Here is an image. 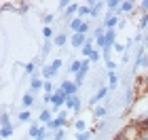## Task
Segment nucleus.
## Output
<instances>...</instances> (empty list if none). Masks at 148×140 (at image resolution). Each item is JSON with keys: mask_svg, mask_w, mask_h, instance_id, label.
<instances>
[{"mask_svg": "<svg viewBox=\"0 0 148 140\" xmlns=\"http://www.w3.org/2000/svg\"><path fill=\"white\" fill-rule=\"evenodd\" d=\"M144 83H146V85H148V74H146V77H144Z\"/></svg>", "mask_w": 148, "mask_h": 140, "instance_id": "42", "label": "nucleus"}, {"mask_svg": "<svg viewBox=\"0 0 148 140\" xmlns=\"http://www.w3.org/2000/svg\"><path fill=\"white\" fill-rule=\"evenodd\" d=\"M70 30H72V34H89V23L85 21V19H78V17H74L70 19Z\"/></svg>", "mask_w": 148, "mask_h": 140, "instance_id": "1", "label": "nucleus"}, {"mask_svg": "<svg viewBox=\"0 0 148 140\" xmlns=\"http://www.w3.org/2000/svg\"><path fill=\"white\" fill-rule=\"evenodd\" d=\"M17 119H19V123H28L30 119H32V110H25V108H23V110L17 115Z\"/></svg>", "mask_w": 148, "mask_h": 140, "instance_id": "19", "label": "nucleus"}, {"mask_svg": "<svg viewBox=\"0 0 148 140\" xmlns=\"http://www.w3.org/2000/svg\"><path fill=\"white\" fill-rule=\"evenodd\" d=\"M112 140H131V138H121V136H114Z\"/></svg>", "mask_w": 148, "mask_h": 140, "instance_id": "40", "label": "nucleus"}, {"mask_svg": "<svg viewBox=\"0 0 148 140\" xmlns=\"http://www.w3.org/2000/svg\"><path fill=\"white\" fill-rule=\"evenodd\" d=\"M78 9H80V4H76V2H72L68 9H66L64 13H66V17H74V15H78Z\"/></svg>", "mask_w": 148, "mask_h": 140, "instance_id": "16", "label": "nucleus"}, {"mask_svg": "<svg viewBox=\"0 0 148 140\" xmlns=\"http://www.w3.org/2000/svg\"><path fill=\"white\" fill-rule=\"evenodd\" d=\"M91 15V6L89 4H80V9H78V19H83V17H89Z\"/></svg>", "mask_w": 148, "mask_h": 140, "instance_id": "17", "label": "nucleus"}, {"mask_svg": "<svg viewBox=\"0 0 148 140\" xmlns=\"http://www.w3.org/2000/svg\"><path fill=\"white\" fill-rule=\"evenodd\" d=\"M13 134H15V128H13V125H11V128H0V138H2V140L11 138Z\"/></svg>", "mask_w": 148, "mask_h": 140, "instance_id": "21", "label": "nucleus"}, {"mask_svg": "<svg viewBox=\"0 0 148 140\" xmlns=\"http://www.w3.org/2000/svg\"><path fill=\"white\" fill-rule=\"evenodd\" d=\"M108 91H110L108 87H99L95 93H93V98L89 100V104H91V106H97V102H102V100L108 98Z\"/></svg>", "mask_w": 148, "mask_h": 140, "instance_id": "5", "label": "nucleus"}, {"mask_svg": "<svg viewBox=\"0 0 148 140\" xmlns=\"http://www.w3.org/2000/svg\"><path fill=\"white\" fill-rule=\"evenodd\" d=\"M87 4L91 6V17H97L99 13H102V9L106 6V2H95V0H89Z\"/></svg>", "mask_w": 148, "mask_h": 140, "instance_id": "12", "label": "nucleus"}, {"mask_svg": "<svg viewBox=\"0 0 148 140\" xmlns=\"http://www.w3.org/2000/svg\"><path fill=\"white\" fill-rule=\"evenodd\" d=\"M70 4H72V2H70V0H59V9H64V11H66V9H68V6H70Z\"/></svg>", "mask_w": 148, "mask_h": 140, "instance_id": "38", "label": "nucleus"}, {"mask_svg": "<svg viewBox=\"0 0 148 140\" xmlns=\"http://www.w3.org/2000/svg\"><path fill=\"white\" fill-rule=\"evenodd\" d=\"M80 70H83V59H72V62L68 64V72H70V74L76 77Z\"/></svg>", "mask_w": 148, "mask_h": 140, "instance_id": "11", "label": "nucleus"}, {"mask_svg": "<svg viewBox=\"0 0 148 140\" xmlns=\"http://www.w3.org/2000/svg\"><path fill=\"white\" fill-rule=\"evenodd\" d=\"M91 136H93L91 130L89 132H80V134H76V140H91Z\"/></svg>", "mask_w": 148, "mask_h": 140, "instance_id": "29", "label": "nucleus"}, {"mask_svg": "<svg viewBox=\"0 0 148 140\" xmlns=\"http://www.w3.org/2000/svg\"><path fill=\"white\" fill-rule=\"evenodd\" d=\"M133 98H136V89H127V93H125V104H131Z\"/></svg>", "mask_w": 148, "mask_h": 140, "instance_id": "30", "label": "nucleus"}, {"mask_svg": "<svg viewBox=\"0 0 148 140\" xmlns=\"http://www.w3.org/2000/svg\"><path fill=\"white\" fill-rule=\"evenodd\" d=\"M131 140H148V132H136Z\"/></svg>", "mask_w": 148, "mask_h": 140, "instance_id": "31", "label": "nucleus"}, {"mask_svg": "<svg viewBox=\"0 0 148 140\" xmlns=\"http://www.w3.org/2000/svg\"><path fill=\"white\" fill-rule=\"evenodd\" d=\"M138 6H140V11H142V13H148V0H142Z\"/></svg>", "mask_w": 148, "mask_h": 140, "instance_id": "37", "label": "nucleus"}, {"mask_svg": "<svg viewBox=\"0 0 148 140\" xmlns=\"http://www.w3.org/2000/svg\"><path fill=\"white\" fill-rule=\"evenodd\" d=\"M53 21H55V15H53V13H47V15H42V23H45V26H51Z\"/></svg>", "mask_w": 148, "mask_h": 140, "instance_id": "28", "label": "nucleus"}, {"mask_svg": "<svg viewBox=\"0 0 148 140\" xmlns=\"http://www.w3.org/2000/svg\"><path fill=\"white\" fill-rule=\"evenodd\" d=\"M74 130H76V134H80V132H89V130H87L85 119H76V123H74Z\"/></svg>", "mask_w": 148, "mask_h": 140, "instance_id": "25", "label": "nucleus"}, {"mask_svg": "<svg viewBox=\"0 0 148 140\" xmlns=\"http://www.w3.org/2000/svg\"><path fill=\"white\" fill-rule=\"evenodd\" d=\"M106 68H108V72H116V62L114 59H106Z\"/></svg>", "mask_w": 148, "mask_h": 140, "instance_id": "33", "label": "nucleus"}, {"mask_svg": "<svg viewBox=\"0 0 148 140\" xmlns=\"http://www.w3.org/2000/svg\"><path fill=\"white\" fill-rule=\"evenodd\" d=\"M42 102L45 104H51V96H49V93H45V96H42Z\"/></svg>", "mask_w": 148, "mask_h": 140, "instance_id": "39", "label": "nucleus"}, {"mask_svg": "<svg viewBox=\"0 0 148 140\" xmlns=\"http://www.w3.org/2000/svg\"><path fill=\"white\" fill-rule=\"evenodd\" d=\"M51 66H53V68H55V70L59 72V68L64 66V59H62V57H57V59H51Z\"/></svg>", "mask_w": 148, "mask_h": 140, "instance_id": "32", "label": "nucleus"}, {"mask_svg": "<svg viewBox=\"0 0 148 140\" xmlns=\"http://www.w3.org/2000/svg\"><path fill=\"white\" fill-rule=\"evenodd\" d=\"M108 81H110L108 89H116V85H119V74H116V72H108Z\"/></svg>", "mask_w": 148, "mask_h": 140, "instance_id": "20", "label": "nucleus"}, {"mask_svg": "<svg viewBox=\"0 0 148 140\" xmlns=\"http://www.w3.org/2000/svg\"><path fill=\"white\" fill-rule=\"evenodd\" d=\"M42 36H45V41H53V38H55L57 34L53 32L51 26H45V28H42Z\"/></svg>", "mask_w": 148, "mask_h": 140, "instance_id": "18", "label": "nucleus"}, {"mask_svg": "<svg viewBox=\"0 0 148 140\" xmlns=\"http://www.w3.org/2000/svg\"><path fill=\"white\" fill-rule=\"evenodd\" d=\"M53 119H55V117H53V110H49V108H42V110H40V115H38V121L42 123V125L51 123Z\"/></svg>", "mask_w": 148, "mask_h": 140, "instance_id": "9", "label": "nucleus"}, {"mask_svg": "<svg viewBox=\"0 0 148 140\" xmlns=\"http://www.w3.org/2000/svg\"><path fill=\"white\" fill-rule=\"evenodd\" d=\"M59 87L64 89V93H66L68 98H72V96H76V93H78V85L74 83V79H64Z\"/></svg>", "mask_w": 148, "mask_h": 140, "instance_id": "2", "label": "nucleus"}, {"mask_svg": "<svg viewBox=\"0 0 148 140\" xmlns=\"http://www.w3.org/2000/svg\"><path fill=\"white\" fill-rule=\"evenodd\" d=\"M66 43H70V36L66 34V32H59V34L53 38V45L55 47H66Z\"/></svg>", "mask_w": 148, "mask_h": 140, "instance_id": "14", "label": "nucleus"}, {"mask_svg": "<svg viewBox=\"0 0 148 140\" xmlns=\"http://www.w3.org/2000/svg\"><path fill=\"white\" fill-rule=\"evenodd\" d=\"M45 89V81H42V77H30V91H42Z\"/></svg>", "mask_w": 148, "mask_h": 140, "instance_id": "6", "label": "nucleus"}, {"mask_svg": "<svg viewBox=\"0 0 148 140\" xmlns=\"http://www.w3.org/2000/svg\"><path fill=\"white\" fill-rule=\"evenodd\" d=\"M34 102H36V98H34V93H32V91H28V93H23V96H21V104H23L25 110L32 108V106H34Z\"/></svg>", "mask_w": 148, "mask_h": 140, "instance_id": "10", "label": "nucleus"}, {"mask_svg": "<svg viewBox=\"0 0 148 140\" xmlns=\"http://www.w3.org/2000/svg\"><path fill=\"white\" fill-rule=\"evenodd\" d=\"M80 108H83V102H80L78 96H72L66 100V110H72V112H80Z\"/></svg>", "mask_w": 148, "mask_h": 140, "instance_id": "4", "label": "nucleus"}, {"mask_svg": "<svg viewBox=\"0 0 148 140\" xmlns=\"http://www.w3.org/2000/svg\"><path fill=\"white\" fill-rule=\"evenodd\" d=\"M0 125L2 128H11V115L6 110H2V115H0Z\"/></svg>", "mask_w": 148, "mask_h": 140, "instance_id": "23", "label": "nucleus"}, {"mask_svg": "<svg viewBox=\"0 0 148 140\" xmlns=\"http://www.w3.org/2000/svg\"><path fill=\"white\" fill-rule=\"evenodd\" d=\"M112 51H116V53H121V55H125V53H127V47H125V45H121V43H116Z\"/></svg>", "mask_w": 148, "mask_h": 140, "instance_id": "34", "label": "nucleus"}, {"mask_svg": "<svg viewBox=\"0 0 148 140\" xmlns=\"http://www.w3.org/2000/svg\"><path fill=\"white\" fill-rule=\"evenodd\" d=\"M30 9H32L30 2H19V4H17V13H19V15H25Z\"/></svg>", "mask_w": 148, "mask_h": 140, "instance_id": "26", "label": "nucleus"}, {"mask_svg": "<svg viewBox=\"0 0 148 140\" xmlns=\"http://www.w3.org/2000/svg\"><path fill=\"white\" fill-rule=\"evenodd\" d=\"M119 23H121V17L119 15H110V13H106V17H104V28L106 30H116Z\"/></svg>", "mask_w": 148, "mask_h": 140, "instance_id": "3", "label": "nucleus"}, {"mask_svg": "<svg viewBox=\"0 0 148 140\" xmlns=\"http://www.w3.org/2000/svg\"><path fill=\"white\" fill-rule=\"evenodd\" d=\"M136 2H131V0H125L123 4H121V15H131L133 11H136Z\"/></svg>", "mask_w": 148, "mask_h": 140, "instance_id": "13", "label": "nucleus"}, {"mask_svg": "<svg viewBox=\"0 0 148 140\" xmlns=\"http://www.w3.org/2000/svg\"><path fill=\"white\" fill-rule=\"evenodd\" d=\"M93 115H95L97 121H102V119H106V115H108V108H106V106H102V104H97L95 108H93Z\"/></svg>", "mask_w": 148, "mask_h": 140, "instance_id": "15", "label": "nucleus"}, {"mask_svg": "<svg viewBox=\"0 0 148 140\" xmlns=\"http://www.w3.org/2000/svg\"><path fill=\"white\" fill-rule=\"evenodd\" d=\"M144 47H148V36H146V38H144Z\"/></svg>", "mask_w": 148, "mask_h": 140, "instance_id": "41", "label": "nucleus"}, {"mask_svg": "<svg viewBox=\"0 0 148 140\" xmlns=\"http://www.w3.org/2000/svg\"><path fill=\"white\" fill-rule=\"evenodd\" d=\"M70 45L74 47V49H83V47L87 45V36L85 34H72L70 36Z\"/></svg>", "mask_w": 148, "mask_h": 140, "instance_id": "7", "label": "nucleus"}, {"mask_svg": "<svg viewBox=\"0 0 148 140\" xmlns=\"http://www.w3.org/2000/svg\"><path fill=\"white\" fill-rule=\"evenodd\" d=\"M53 140H66V130H59L53 134Z\"/></svg>", "mask_w": 148, "mask_h": 140, "instance_id": "35", "label": "nucleus"}, {"mask_svg": "<svg viewBox=\"0 0 148 140\" xmlns=\"http://www.w3.org/2000/svg\"><path fill=\"white\" fill-rule=\"evenodd\" d=\"M89 62H91V64H95V62H99V51H97V49L93 51V55L89 57Z\"/></svg>", "mask_w": 148, "mask_h": 140, "instance_id": "36", "label": "nucleus"}, {"mask_svg": "<svg viewBox=\"0 0 148 140\" xmlns=\"http://www.w3.org/2000/svg\"><path fill=\"white\" fill-rule=\"evenodd\" d=\"M40 77H42V79H45V81H51V79H53V77H57V70H55V68H53V66H51V64H45V66H42V68H40Z\"/></svg>", "mask_w": 148, "mask_h": 140, "instance_id": "8", "label": "nucleus"}, {"mask_svg": "<svg viewBox=\"0 0 148 140\" xmlns=\"http://www.w3.org/2000/svg\"><path fill=\"white\" fill-rule=\"evenodd\" d=\"M53 47H55V45H53V41H47V43L42 45V49H40V55L47 57V55H49V53L53 51Z\"/></svg>", "mask_w": 148, "mask_h": 140, "instance_id": "22", "label": "nucleus"}, {"mask_svg": "<svg viewBox=\"0 0 148 140\" xmlns=\"http://www.w3.org/2000/svg\"><path fill=\"white\" fill-rule=\"evenodd\" d=\"M138 28H140V30H146V28H148V13H142V15H140Z\"/></svg>", "mask_w": 148, "mask_h": 140, "instance_id": "27", "label": "nucleus"}, {"mask_svg": "<svg viewBox=\"0 0 148 140\" xmlns=\"http://www.w3.org/2000/svg\"><path fill=\"white\" fill-rule=\"evenodd\" d=\"M23 72H25V74H32V77H34V72H36V62H28V64H23Z\"/></svg>", "mask_w": 148, "mask_h": 140, "instance_id": "24", "label": "nucleus"}]
</instances>
